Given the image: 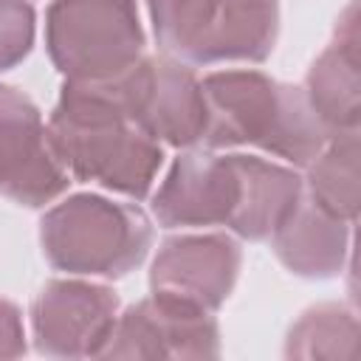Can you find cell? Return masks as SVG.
Here are the masks:
<instances>
[{"instance_id": "6da1fadb", "label": "cell", "mask_w": 361, "mask_h": 361, "mask_svg": "<svg viewBox=\"0 0 361 361\" xmlns=\"http://www.w3.org/2000/svg\"><path fill=\"white\" fill-rule=\"evenodd\" d=\"M48 138L73 180L144 200L164 164L161 144L118 99L113 79L68 82L48 118Z\"/></svg>"}, {"instance_id": "7a4b0ae2", "label": "cell", "mask_w": 361, "mask_h": 361, "mask_svg": "<svg viewBox=\"0 0 361 361\" xmlns=\"http://www.w3.org/2000/svg\"><path fill=\"white\" fill-rule=\"evenodd\" d=\"M209 149L259 147L293 166H307L330 141L305 90L259 71H217L200 79Z\"/></svg>"}, {"instance_id": "3957f363", "label": "cell", "mask_w": 361, "mask_h": 361, "mask_svg": "<svg viewBox=\"0 0 361 361\" xmlns=\"http://www.w3.org/2000/svg\"><path fill=\"white\" fill-rule=\"evenodd\" d=\"M39 245L56 271L118 279L147 259L152 223L133 203L82 192L42 214Z\"/></svg>"}, {"instance_id": "277c9868", "label": "cell", "mask_w": 361, "mask_h": 361, "mask_svg": "<svg viewBox=\"0 0 361 361\" xmlns=\"http://www.w3.org/2000/svg\"><path fill=\"white\" fill-rule=\"evenodd\" d=\"M164 54L186 65L265 62L279 34L276 0H147Z\"/></svg>"}, {"instance_id": "5b68a950", "label": "cell", "mask_w": 361, "mask_h": 361, "mask_svg": "<svg viewBox=\"0 0 361 361\" xmlns=\"http://www.w3.org/2000/svg\"><path fill=\"white\" fill-rule=\"evenodd\" d=\"M45 51L68 82H102L124 73L144 54L135 0H51Z\"/></svg>"}, {"instance_id": "8992f818", "label": "cell", "mask_w": 361, "mask_h": 361, "mask_svg": "<svg viewBox=\"0 0 361 361\" xmlns=\"http://www.w3.org/2000/svg\"><path fill=\"white\" fill-rule=\"evenodd\" d=\"M121 104L133 121L158 144L178 149L200 144L206 127L203 87L195 71L175 56H141L113 76Z\"/></svg>"}, {"instance_id": "52a82bcc", "label": "cell", "mask_w": 361, "mask_h": 361, "mask_svg": "<svg viewBox=\"0 0 361 361\" xmlns=\"http://www.w3.org/2000/svg\"><path fill=\"white\" fill-rule=\"evenodd\" d=\"M71 183L56 158L39 107L17 87L0 85V195L42 209Z\"/></svg>"}, {"instance_id": "ba28073f", "label": "cell", "mask_w": 361, "mask_h": 361, "mask_svg": "<svg viewBox=\"0 0 361 361\" xmlns=\"http://www.w3.org/2000/svg\"><path fill=\"white\" fill-rule=\"evenodd\" d=\"M220 327L209 310L149 293L113 324L99 358H217Z\"/></svg>"}, {"instance_id": "9c48e42d", "label": "cell", "mask_w": 361, "mask_h": 361, "mask_svg": "<svg viewBox=\"0 0 361 361\" xmlns=\"http://www.w3.org/2000/svg\"><path fill=\"white\" fill-rule=\"evenodd\" d=\"M118 319V296L107 285L51 279L31 305L34 347L54 358L102 355Z\"/></svg>"}, {"instance_id": "30bf717a", "label": "cell", "mask_w": 361, "mask_h": 361, "mask_svg": "<svg viewBox=\"0 0 361 361\" xmlns=\"http://www.w3.org/2000/svg\"><path fill=\"white\" fill-rule=\"evenodd\" d=\"M240 195L243 175L237 152L214 155L192 149L172 161L152 197V214L164 228L228 226L237 214Z\"/></svg>"}, {"instance_id": "8fae6325", "label": "cell", "mask_w": 361, "mask_h": 361, "mask_svg": "<svg viewBox=\"0 0 361 361\" xmlns=\"http://www.w3.org/2000/svg\"><path fill=\"white\" fill-rule=\"evenodd\" d=\"M240 265L243 248L228 234L169 237L152 259L149 290L214 313L234 290Z\"/></svg>"}, {"instance_id": "7c38bea8", "label": "cell", "mask_w": 361, "mask_h": 361, "mask_svg": "<svg viewBox=\"0 0 361 361\" xmlns=\"http://www.w3.org/2000/svg\"><path fill=\"white\" fill-rule=\"evenodd\" d=\"M361 59H358V3L353 0L336 25V39L316 56L305 76V99L324 133H355L361 121Z\"/></svg>"}, {"instance_id": "4fadbf2b", "label": "cell", "mask_w": 361, "mask_h": 361, "mask_svg": "<svg viewBox=\"0 0 361 361\" xmlns=\"http://www.w3.org/2000/svg\"><path fill=\"white\" fill-rule=\"evenodd\" d=\"M350 220L322 209L302 189L296 206L268 237L276 259L296 276L330 279L350 254Z\"/></svg>"}, {"instance_id": "5bb4252c", "label": "cell", "mask_w": 361, "mask_h": 361, "mask_svg": "<svg viewBox=\"0 0 361 361\" xmlns=\"http://www.w3.org/2000/svg\"><path fill=\"white\" fill-rule=\"evenodd\" d=\"M240 175L243 195L228 228L251 243L268 240L276 231V226L288 217V212L296 206L305 183L290 166L257 155H240Z\"/></svg>"}, {"instance_id": "9a60e30c", "label": "cell", "mask_w": 361, "mask_h": 361, "mask_svg": "<svg viewBox=\"0 0 361 361\" xmlns=\"http://www.w3.org/2000/svg\"><path fill=\"white\" fill-rule=\"evenodd\" d=\"M305 192L322 209L355 223L361 200V166H358V130L333 135L324 149L305 166Z\"/></svg>"}, {"instance_id": "2e32d148", "label": "cell", "mask_w": 361, "mask_h": 361, "mask_svg": "<svg viewBox=\"0 0 361 361\" xmlns=\"http://www.w3.org/2000/svg\"><path fill=\"white\" fill-rule=\"evenodd\" d=\"M358 355V319L336 302L316 305L299 316L288 330L285 358H355Z\"/></svg>"}, {"instance_id": "e0dca14e", "label": "cell", "mask_w": 361, "mask_h": 361, "mask_svg": "<svg viewBox=\"0 0 361 361\" xmlns=\"http://www.w3.org/2000/svg\"><path fill=\"white\" fill-rule=\"evenodd\" d=\"M34 6L28 0H0V73L17 68L34 45Z\"/></svg>"}, {"instance_id": "ac0fdd59", "label": "cell", "mask_w": 361, "mask_h": 361, "mask_svg": "<svg viewBox=\"0 0 361 361\" xmlns=\"http://www.w3.org/2000/svg\"><path fill=\"white\" fill-rule=\"evenodd\" d=\"M25 353V330L20 307L0 299V358H20Z\"/></svg>"}]
</instances>
